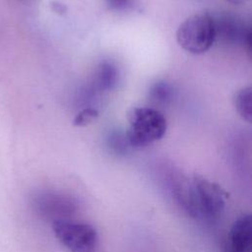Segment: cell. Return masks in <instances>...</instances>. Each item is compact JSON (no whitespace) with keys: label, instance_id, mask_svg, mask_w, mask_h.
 Instances as JSON below:
<instances>
[{"label":"cell","instance_id":"1","mask_svg":"<svg viewBox=\"0 0 252 252\" xmlns=\"http://www.w3.org/2000/svg\"><path fill=\"white\" fill-rule=\"evenodd\" d=\"M227 194L217 183L195 174L190 180L187 213L195 218L214 219L224 209Z\"/></svg>","mask_w":252,"mask_h":252},{"label":"cell","instance_id":"2","mask_svg":"<svg viewBox=\"0 0 252 252\" xmlns=\"http://www.w3.org/2000/svg\"><path fill=\"white\" fill-rule=\"evenodd\" d=\"M129 130L126 133L131 147L142 148L160 140L166 132V119L158 109L134 107L128 113Z\"/></svg>","mask_w":252,"mask_h":252},{"label":"cell","instance_id":"3","mask_svg":"<svg viewBox=\"0 0 252 252\" xmlns=\"http://www.w3.org/2000/svg\"><path fill=\"white\" fill-rule=\"evenodd\" d=\"M215 39V20L208 13H199L187 18L176 31L178 44L193 54L208 51Z\"/></svg>","mask_w":252,"mask_h":252},{"label":"cell","instance_id":"4","mask_svg":"<svg viewBox=\"0 0 252 252\" xmlns=\"http://www.w3.org/2000/svg\"><path fill=\"white\" fill-rule=\"evenodd\" d=\"M51 229L56 239L70 252H96L98 235L95 228L84 222L54 219Z\"/></svg>","mask_w":252,"mask_h":252},{"label":"cell","instance_id":"5","mask_svg":"<svg viewBox=\"0 0 252 252\" xmlns=\"http://www.w3.org/2000/svg\"><path fill=\"white\" fill-rule=\"evenodd\" d=\"M252 218L243 215L231 225L225 243V252H251Z\"/></svg>","mask_w":252,"mask_h":252},{"label":"cell","instance_id":"6","mask_svg":"<svg viewBox=\"0 0 252 252\" xmlns=\"http://www.w3.org/2000/svg\"><path fill=\"white\" fill-rule=\"evenodd\" d=\"M215 29L216 37L221 36L228 42H250V32H247L239 22L230 17H225L220 19L219 21H215Z\"/></svg>","mask_w":252,"mask_h":252},{"label":"cell","instance_id":"7","mask_svg":"<svg viewBox=\"0 0 252 252\" xmlns=\"http://www.w3.org/2000/svg\"><path fill=\"white\" fill-rule=\"evenodd\" d=\"M119 81V71L115 64L110 61L101 62L95 72L94 83L100 91H111Z\"/></svg>","mask_w":252,"mask_h":252},{"label":"cell","instance_id":"8","mask_svg":"<svg viewBox=\"0 0 252 252\" xmlns=\"http://www.w3.org/2000/svg\"><path fill=\"white\" fill-rule=\"evenodd\" d=\"M233 104L239 115L248 122L252 120V89L250 87L237 91L233 97Z\"/></svg>","mask_w":252,"mask_h":252},{"label":"cell","instance_id":"9","mask_svg":"<svg viewBox=\"0 0 252 252\" xmlns=\"http://www.w3.org/2000/svg\"><path fill=\"white\" fill-rule=\"evenodd\" d=\"M149 95L150 98L158 104H167L172 99L173 89L168 83L159 81L151 87Z\"/></svg>","mask_w":252,"mask_h":252},{"label":"cell","instance_id":"10","mask_svg":"<svg viewBox=\"0 0 252 252\" xmlns=\"http://www.w3.org/2000/svg\"><path fill=\"white\" fill-rule=\"evenodd\" d=\"M98 116V111L94 108L88 107L80 111L74 118V126H86Z\"/></svg>","mask_w":252,"mask_h":252},{"label":"cell","instance_id":"11","mask_svg":"<svg viewBox=\"0 0 252 252\" xmlns=\"http://www.w3.org/2000/svg\"><path fill=\"white\" fill-rule=\"evenodd\" d=\"M106 5L114 11H126L133 7L135 0H104Z\"/></svg>","mask_w":252,"mask_h":252}]
</instances>
